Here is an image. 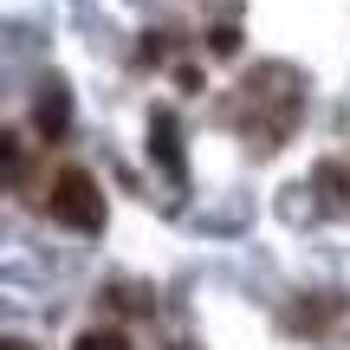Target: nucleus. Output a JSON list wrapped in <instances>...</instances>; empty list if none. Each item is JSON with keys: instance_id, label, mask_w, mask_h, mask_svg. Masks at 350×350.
Wrapping results in <instances>:
<instances>
[{"instance_id": "obj_1", "label": "nucleus", "mask_w": 350, "mask_h": 350, "mask_svg": "<svg viewBox=\"0 0 350 350\" xmlns=\"http://www.w3.org/2000/svg\"><path fill=\"white\" fill-rule=\"evenodd\" d=\"M52 221H65V227H104V195H98V182L91 175H59V188H52Z\"/></svg>"}, {"instance_id": "obj_2", "label": "nucleus", "mask_w": 350, "mask_h": 350, "mask_svg": "<svg viewBox=\"0 0 350 350\" xmlns=\"http://www.w3.org/2000/svg\"><path fill=\"white\" fill-rule=\"evenodd\" d=\"M150 156H156V169L163 175H175V182H182V143H175V117L169 111H150Z\"/></svg>"}, {"instance_id": "obj_3", "label": "nucleus", "mask_w": 350, "mask_h": 350, "mask_svg": "<svg viewBox=\"0 0 350 350\" xmlns=\"http://www.w3.org/2000/svg\"><path fill=\"white\" fill-rule=\"evenodd\" d=\"M65 117H72L65 85H46V98H39V130H46V137H65Z\"/></svg>"}, {"instance_id": "obj_4", "label": "nucleus", "mask_w": 350, "mask_h": 350, "mask_svg": "<svg viewBox=\"0 0 350 350\" xmlns=\"http://www.w3.org/2000/svg\"><path fill=\"white\" fill-rule=\"evenodd\" d=\"M72 350H130V344H124V331H78Z\"/></svg>"}, {"instance_id": "obj_5", "label": "nucleus", "mask_w": 350, "mask_h": 350, "mask_svg": "<svg viewBox=\"0 0 350 350\" xmlns=\"http://www.w3.org/2000/svg\"><path fill=\"white\" fill-rule=\"evenodd\" d=\"M208 46H214V52H234V46H240V26H234V20H221V26H214V39H208Z\"/></svg>"}, {"instance_id": "obj_6", "label": "nucleus", "mask_w": 350, "mask_h": 350, "mask_svg": "<svg viewBox=\"0 0 350 350\" xmlns=\"http://www.w3.org/2000/svg\"><path fill=\"white\" fill-rule=\"evenodd\" d=\"M7 350H26V344H20V338H13V344H7Z\"/></svg>"}]
</instances>
